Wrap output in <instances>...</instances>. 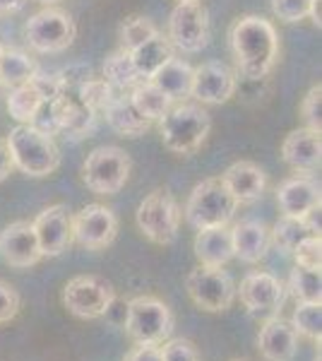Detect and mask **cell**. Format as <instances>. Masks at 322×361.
I'll list each match as a JSON object with an SVG mask.
<instances>
[{
	"label": "cell",
	"mask_w": 322,
	"mask_h": 361,
	"mask_svg": "<svg viewBox=\"0 0 322 361\" xmlns=\"http://www.w3.org/2000/svg\"><path fill=\"white\" fill-rule=\"evenodd\" d=\"M228 46L236 63V75L245 80H265L279 58L277 27L260 15H243L228 29Z\"/></svg>",
	"instance_id": "1"
},
{
	"label": "cell",
	"mask_w": 322,
	"mask_h": 361,
	"mask_svg": "<svg viewBox=\"0 0 322 361\" xmlns=\"http://www.w3.org/2000/svg\"><path fill=\"white\" fill-rule=\"evenodd\" d=\"M212 130V116L202 104L178 102L159 118L161 142L168 152L190 157L204 145Z\"/></svg>",
	"instance_id": "2"
},
{
	"label": "cell",
	"mask_w": 322,
	"mask_h": 361,
	"mask_svg": "<svg viewBox=\"0 0 322 361\" xmlns=\"http://www.w3.org/2000/svg\"><path fill=\"white\" fill-rule=\"evenodd\" d=\"M8 140L10 157L15 169L32 178H46L61 166V149L51 135H44L29 123H20L10 130Z\"/></svg>",
	"instance_id": "3"
},
{
	"label": "cell",
	"mask_w": 322,
	"mask_h": 361,
	"mask_svg": "<svg viewBox=\"0 0 322 361\" xmlns=\"http://www.w3.org/2000/svg\"><path fill=\"white\" fill-rule=\"evenodd\" d=\"M132 171V159L116 145H101L87 154L82 164V180L97 195H116L125 188Z\"/></svg>",
	"instance_id": "4"
},
{
	"label": "cell",
	"mask_w": 322,
	"mask_h": 361,
	"mask_svg": "<svg viewBox=\"0 0 322 361\" xmlns=\"http://www.w3.org/2000/svg\"><path fill=\"white\" fill-rule=\"evenodd\" d=\"M238 209V202L226 190L221 178H204L192 188L185 202V219L192 229H209V226H228Z\"/></svg>",
	"instance_id": "5"
},
{
	"label": "cell",
	"mask_w": 322,
	"mask_h": 361,
	"mask_svg": "<svg viewBox=\"0 0 322 361\" xmlns=\"http://www.w3.org/2000/svg\"><path fill=\"white\" fill-rule=\"evenodd\" d=\"M173 313L156 296H135L125 306V333L135 345H161L173 333Z\"/></svg>",
	"instance_id": "6"
},
{
	"label": "cell",
	"mask_w": 322,
	"mask_h": 361,
	"mask_svg": "<svg viewBox=\"0 0 322 361\" xmlns=\"http://www.w3.org/2000/svg\"><path fill=\"white\" fill-rule=\"evenodd\" d=\"M180 217H183V212L178 207V200L168 188L151 190L135 212L137 229L156 246H171L178 238Z\"/></svg>",
	"instance_id": "7"
},
{
	"label": "cell",
	"mask_w": 322,
	"mask_h": 361,
	"mask_svg": "<svg viewBox=\"0 0 322 361\" xmlns=\"http://www.w3.org/2000/svg\"><path fill=\"white\" fill-rule=\"evenodd\" d=\"M78 37V25L73 15L56 5H46L44 10L34 13L25 25V39L29 49L37 54H61L73 46Z\"/></svg>",
	"instance_id": "8"
},
{
	"label": "cell",
	"mask_w": 322,
	"mask_h": 361,
	"mask_svg": "<svg viewBox=\"0 0 322 361\" xmlns=\"http://www.w3.org/2000/svg\"><path fill=\"white\" fill-rule=\"evenodd\" d=\"M113 301V284L99 275H78L68 279L66 289H63V306L80 320H94L106 316Z\"/></svg>",
	"instance_id": "9"
},
{
	"label": "cell",
	"mask_w": 322,
	"mask_h": 361,
	"mask_svg": "<svg viewBox=\"0 0 322 361\" xmlns=\"http://www.w3.org/2000/svg\"><path fill=\"white\" fill-rule=\"evenodd\" d=\"M185 289H188L192 304L204 313L228 311L236 301V284L224 267L197 265L185 277Z\"/></svg>",
	"instance_id": "10"
},
{
	"label": "cell",
	"mask_w": 322,
	"mask_h": 361,
	"mask_svg": "<svg viewBox=\"0 0 322 361\" xmlns=\"http://www.w3.org/2000/svg\"><path fill=\"white\" fill-rule=\"evenodd\" d=\"M168 42L183 54H200L209 44V13L200 0H180L168 15Z\"/></svg>",
	"instance_id": "11"
},
{
	"label": "cell",
	"mask_w": 322,
	"mask_h": 361,
	"mask_svg": "<svg viewBox=\"0 0 322 361\" xmlns=\"http://www.w3.org/2000/svg\"><path fill=\"white\" fill-rule=\"evenodd\" d=\"M118 234V217L106 205H85L73 214V241L87 250H104L116 241Z\"/></svg>",
	"instance_id": "12"
},
{
	"label": "cell",
	"mask_w": 322,
	"mask_h": 361,
	"mask_svg": "<svg viewBox=\"0 0 322 361\" xmlns=\"http://www.w3.org/2000/svg\"><path fill=\"white\" fill-rule=\"evenodd\" d=\"M238 90V75L221 61H207L202 66L192 68V85L190 97H195L200 104H226Z\"/></svg>",
	"instance_id": "13"
},
{
	"label": "cell",
	"mask_w": 322,
	"mask_h": 361,
	"mask_svg": "<svg viewBox=\"0 0 322 361\" xmlns=\"http://www.w3.org/2000/svg\"><path fill=\"white\" fill-rule=\"evenodd\" d=\"M236 296L255 316H277L286 301V287L272 272H248L241 287H236Z\"/></svg>",
	"instance_id": "14"
},
{
	"label": "cell",
	"mask_w": 322,
	"mask_h": 361,
	"mask_svg": "<svg viewBox=\"0 0 322 361\" xmlns=\"http://www.w3.org/2000/svg\"><path fill=\"white\" fill-rule=\"evenodd\" d=\"M32 224L44 258H58L73 246V214L63 202L41 209Z\"/></svg>",
	"instance_id": "15"
},
{
	"label": "cell",
	"mask_w": 322,
	"mask_h": 361,
	"mask_svg": "<svg viewBox=\"0 0 322 361\" xmlns=\"http://www.w3.org/2000/svg\"><path fill=\"white\" fill-rule=\"evenodd\" d=\"M0 258L17 270H25V267H32L44 260L32 222L17 219L0 231Z\"/></svg>",
	"instance_id": "16"
},
{
	"label": "cell",
	"mask_w": 322,
	"mask_h": 361,
	"mask_svg": "<svg viewBox=\"0 0 322 361\" xmlns=\"http://www.w3.org/2000/svg\"><path fill=\"white\" fill-rule=\"evenodd\" d=\"M219 178L238 205L257 202L262 195H265V188H267L265 169H262L260 164H255V161H248V159L233 161V164L228 166Z\"/></svg>",
	"instance_id": "17"
},
{
	"label": "cell",
	"mask_w": 322,
	"mask_h": 361,
	"mask_svg": "<svg viewBox=\"0 0 322 361\" xmlns=\"http://www.w3.org/2000/svg\"><path fill=\"white\" fill-rule=\"evenodd\" d=\"M277 205L282 214L289 217H306L310 209L320 207V185L310 173H296V176L282 180L277 188Z\"/></svg>",
	"instance_id": "18"
},
{
	"label": "cell",
	"mask_w": 322,
	"mask_h": 361,
	"mask_svg": "<svg viewBox=\"0 0 322 361\" xmlns=\"http://www.w3.org/2000/svg\"><path fill=\"white\" fill-rule=\"evenodd\" d=\"M282 159L294 169L296 173H310L320 169L322 159V140L318 130L310 128H296L282 142Z\"/></svg>",
	"instance_id": "19"
},
{
	"label": "cell",
	"mask_w": 322,
	"mask_h": 361,
	"mask_svg": "<svg viewBox=\"0 0 322 361\" xmlns=\"http://www.w3.org/2000/svg\"><path fill=\"white\" fill-rule=\"evenodd\" d=\"M257 349L267 361H294L298 352V333L291 323L272 316L257 333Z\"/></svg>",
	"instance_id": "20"
},
{
	"label": "cell",
	"mask_w": 322,
	"mask_h": 361,
	"mask_svg": "<svg viewBox=\"0 0 322 361\" xmlns=\"http://www.w3.org/2000/svg\"><path fill=\"white\" fill-rule=\"evenodd\" d=\"M51 109H54L58 130H61L63 135H68L73 140H82L94 133L97 114L89 111L85 104H80V99L75 94H70V92L58 97L56 102H51Z\"/></svg>",
	"instance_id": "21"
},
{
	"label": "cell",
	"mask_w": 322,
	"mask_h": 361,
	"mask_svg": "<svg viewBox=\"0 0 322 361\" xmlns=\"http://www.w3.org/2000/svg\"><path fill=\"white\" fill-rule=\"evenodd\" d=\"M231 243H233V258L241 263L255 265L267 255L269 246V229L265 222L257 219H243V222L231 226Z\"/></svg>",
	"instance_id": "22"
},
{
	"label": "cell",
	"mask_w": 322,
	"mask_h": 361,
	"mask_svg": "<svg viewBox=\"0 0 322 361\" xmlns=\"http://www.w3.org/2000/svg\"><path fill=\"white\" fill-rule=\"evenodd\" d=\"M104 118H106L111 130H116L120 137H140L151 128V121L144 118L137 111V106L132 104L130 92H120V90H116L113 99L104 109Z\"/></svg>",
	"instance_id": "23"
},
{
	"label": "cell",
	"mask_w": 322,
	"mask_h": 361,
	"mask_svg": "<svg viewBox=\"0 0 322 361\" xmlns=\"http://www.w3.org/2000/svg\"><path fill=\"white\" fill-rule=\"evenodd\" d=\"M195 258L200 265L224 267L233 258L231 229L228 226H209V229H197L195 234Z\"/></svg>",
	"instance_id": "24"
},
{
	"label": "cell",
	"mask_w": 322,
	"mask_h": 361,
	"mask_svg": "<svg viewBox=\"0 0 322 361\" xmlns=\"http://www.w3.org/2000/svg\"><path fill=\"white\" fill-rule=\"evenodd\" d=\"M151 85H156L159 90L171 99L173 104L185 102L190 97V85H192V66L185 63L183 58L171 56L163 66L156 70L149 78Z\"/></svg>",
	"instance_id": "25"
},
{
	"label": "cell",
	"mask_w": 322,
	"mask_h": 361,
	"mask_svg": "<svg viewBox=\"0 0 322 361\" xmlns=\"http://www.w3.org/2000/svg\"><path fill=\"white\" fill-rule=\"evenodd\" d=\"M171 56H173V46L161 32L147 39L144 44H140L135 51H130V58L142 80H149Z\"/></svg>",
	"instance_id": "26"
},
{
	"label": "cell",
	"mask_w": 322,
	"mask_h": 361,
	"mask_svg": "<svg viewBox=\"0 0 322 361\" xmlns=\"http://www.w3.org/2000/svg\"><path fill=\"white\" fill-rule=\"evenodd\" d=\"M106 82L113 87V90H120V92H130L135 85L142 82V78H140L137 68H135L132 58L128 51H113L111 56H106V61H104V75H101Z\"/></svg>",
	"instance_id": "27"
},
{
	"label": "cell",
	"mask_w": 322,
	"mask_h": 361,
	"mask_svg": "<svg viewBox=\"0 0 322 361\" xmlns=\"http://www.w3.org/2000/svg\"><path fill=\"white\" fill-rule=\"evenodd\" d=\"M310 236H315V234L310 231L306 217H289V214H282V217L277 219V224L272 226V231H269V241L286 255L294 253V248L298 243L306 241Z\"/></svg>",
	"instance_id": "28"
},
{
	"label": "cell",
	"mask_w": 322,
	"mask_h": 361,
	"mask_svg": "<svg viewBox=\"0 0 322 361\" xmlns=\"http://www.w3.org/2000/svg\"><path fill=\"white\" fill-rule=\"evenodd\" d=\"M130 99H132L135 106H137V111L142 114L147 121H151V123L159 121L161 116L173 106L171 99L163 94L156 85H151L149 80H142V82L135 85L130 90Z\"/></svg>",
	"instance_id": "29"
},
{
	"label": "cell",
	"mask_w": 322,
	"mask_h": 361,
	"mask_svg": "<svg viewBox=\"0 0 322 361\" xmlns=\"http://www.w3.org/2000/svg\"><path fill=\"white\" fill-rule=\"evenodd\" d=\"M34 73H37V63L29 58V54L20 49H5L3 61H0V85L10 90L27 85Z\"/></svg>",
	"instance_id": "30"
},
{
	"label": "cell",
	"mask_w": 322,
	"mask_h": 361,
	"mask_svg": "<svg viewBox=\"0 0 322 361\" xmlns=\"http://www.w3.org/2000/svg\"><path fill=\"white\" fill-rule=\"evenodd\" d=\"M41 97L34 92L32 85H20L13 87L8 92V99H5V106H8V114L13 116L17 123H32L34 116L41 109Z\"/></svg>",
	"instance_id": "31"
},
{
	"label": "cell",
	"mask_w": 322,
	"mask_h": 361,
	"mask_svg": "<svg viewBox=\"0 0 322 361\" xmlns=\"http://www.w3.org/2000/svg\"><path fill=\"white\" fill-rule=\"evenodd\" d=\"M154 34H159V27L144 15H130L120 22L118 27V42L123 51H135L140 44H144L147 39H151Z\"/></svg>",
	"instance_id": "32"
},
{
	"label": "cell",
	"mask_w": 322,
	"mask_h": 361,
	"mask_svg": "<svg viewBox=\"0 0 322 361\" xmlns=\"http://www.w3.org/2000/svg\"><path fill=\"white\" fill-rule=\"evenodd\" d=\"M289 292L298 301H308V304H320L322 299V279L320 270H308V267L296 265L289 277Z\"/></svg>",
	"instance_id": "33"
},
{
	"label": "cell",
	"mask_w": 322,
	"mask_h": 361,
	"mask_svg": "<svg viewBox=\"0 0 322 361\" xmlns=\"http://www.w3.org/2000/svg\"><path fill=\"white\" fill-rule=\"evenodd\" d=\"M291 325H294L296 333L303 335L306 340L320 342V337H322V306L301 301V304L296 306L294 316H291Z\"/></svg>",
	"instance_id": "34"
},
{
	"label": "cell",
	"mask_w": 322,
	"mask_h": 361,
	"mask_svg": "<svg viewBox=\"0 0 322 361\" xmlns=\"http://www.w3.org/2000/svg\"><path fill=\"white\" fill-rule=\"evenodd\" d=\"M113 94H116L113 87H111L104 78H94V75L75 92V97L80 99V104H85V106L89 109V111H94L97 116L104 114V109L109 106V102L113 99Z\"/></svg>",
	"instance_id": "35"
},
{
	"label": "cell",
	"mask_w": 322,
	"mask_h": 361,
	"mask_svg": "<svg viewBox=\"0 0 322 361\" xmlns=\"http://www.w3.org/2000/svg\"><path fill=\"white\" fill-rule=\"evenodd\" d=\"M29 85L34 87V92L41 97L44 104H51L56 102L58 97L66 94V87H63V80L58 73H46V70H39L29 78Z\"/></svg>",
	"instance_id": "36"
},
{
	"label": "cell",
	"mask_w": 322,
	"mask_h": 361,
	"mask_svg": "<svg viewBox=\"0 0 322 361\" xmlns=\"http://www.w3.org/2000/svg\"><path fill=\"white\" fill-rule=\"evenodd\" d=\"M301 118L306 121V128L318 130L322 128V85H313L308 90V94L301 102Z\"/></svg>",
	"instance_id": "37"
},
{
	"label": "cell",
	"mask_w": 322,
	"mask_h": 361,
	"mask_svg": "<svg viewBox=\"0 0 322 361\" xmlns=\"http://www.w3.org/2000/svg\"><path fill=\"white\" fill-rule=\"evenodd\" d=\"M294 260L296 265L301 267H308V270H320L322 265V241L320 236H310L306 241H301L298 246L294 248Z\"/></svg>",
	"instance_id": "38"
},
{
	"label": "cell",
	"mask_w": 322,
	"mask_h": 361,
	"mask_svg": "<svg viewBox=\"0 0 322 361\" xmlns=\"http://www.w3.org/2000/svg\"><path fill=\"white\" fill-rule=\"evenodd\" d=\"M310 0H272V13L277 20L286 25H296L301 20H308Z\"/></svg>",
	"instance_id": "39"
},
{
	"label": "cell",
	"mask_w": 322,
	"mask_h": 361,
	"mask_svg": "<svg viewBox=\"0 0 322 361\" xmlns=\"http://www.w3.org/2000/svg\"><path fill=\"white\" fill-rule=\"evenodd\" d=\"M161 361H200V354H197V349L190 340L173 337V340L163 342Z\"/></svg>",
	"instance_id": "40"
},
{
	"label": "cell",
	"mask_w": 322,
	"mask_h": 361,
	"mask_svg": "<svg viewBox=\"0 0 322 361\" xmlns=\"http://www.w3.org/2000/svg\"><path fill=\"white\" fill-rule=\"evenodd\" d=\"M22 308V296L10 282L0 279V325L10 323L13 318H17Z\"/></svg>",
	"instance_id": "41"
},
{
	"label": "cell",
	"mask_w": 322,
	"mask_h": 361,
	"mask_svg": "<svg viewBox=\"0 0 322 361\" xmlns=\"http://www.w3.org/2000/svg\"><path fill=\"white\" fill-rule=\"evenodd\" d=\"M58 75H61L66 92H78L94 73H92V66H87V63H70V66L63 68Z\"/></svg>",
	"instance_id": "42"
},
{
	"label": "cell",
	"mask_w": 322,
	"mask_h": 361,
	"mask_svg": "<svg viewBox=\"0 0 322 361\" xmlns=\"http://www.w3.org/2000/svg\"><path fill=\"white\" fill-rule=\"evenodd\" d=\"M123 361H161L159 345H135Z\"/></svg>",
	"instance_id": "43"
},
{
	"label": "cell",
	"mask_w": 322,
	"mask_h": 361,
	"mask_svg": "<svg viewBox=\"0 0 322 361\" xmlns=\"http://www.w3.org/2000/svg\"><path fill=\"white\" fill-rule=\"evenodd\" d=\"M13 157H10V147H8V140L0 137V183L8 180V176L13 173Z\"/></svg>",
	"instance_id": "44"
},
{
	"label": "cell",
	"mask_w": 322,
	"mask_h": 361,
	"mask_svg": "<svg viewBox=\"0 0 322 361\" xmlns=\"http://www.w3.org/2000/svg\"><path fill=\"white\" fill-rule=\"evenodd\" d=\"M308 20L313 22L315 27H322V0H310V8H308Z\"/></svg>",
	"instance_id": "45"
},
{
	"label": "cell",
	"mask_w": 322,
	"mask_h": 361,
	"mask_svg": "<svg viewBox=\"0 0 322 361\" xmlns=\"http://www.w3.org/2000/svg\"><path fill=\"white\" fill-rule=\"evenodd\" d=\"M27 0H0V15H13L25 8Z\"/></svg>",
	"instance_id": "46"
},
{
	"label": "cell",
	"mask_w": 322,
	"mask_h": 361,
	"mask_svg": "<svg viewBox=\"0 0 322 361\" xmlns=\"http://www.w3.org/2000/svg\"><path fill=\"white\" fill-rule=\"evenodd\" d=\"M34 3H41V5H56V3H61V0H34Z\"/></svg>",
	"instance_id": "47"
},
{
	"label": "cell",
	"mask_w": 322,
	"mask_h": 361,
	"mask_svg": "<svg viewBox=\"0 0 322 361\" xmlns=\"http://www.w3.org/2000/svg\"><path fill=\"white\" fill-rule=\"evenodd\" d=\"M3 54H5V46L0 44V61H3Z\"/></svg>",
	"instance_id": "48"
},
{
	"label": "cell",
	"mask_w": 322,
	"mask_h": 361,
	"mask_svg": "<svg viewBox=\"0 0 322 361\" xmlns=\"http://www.w3.org/2000/svg\"><path fill=\"white\" fill-rule=\"evenodd\" d=\"M231 361H241V359H231Z\"/></svg>",
	"instance_id": "49"
},
{
	"label": "cell",
	"mask_w": 322,
	"mask_h": 361,
	"mask_svg": "<svg viewBox=\"0 0 322 361\" xmlns=\"http://www.w3.org/2000/svg\"><path fill=\"white\" fill-rule=\"evenodd\" d=\"M175 3H180V0H175Z\"/></svg>",
	"instance_id": "50"
}]
</instances>
